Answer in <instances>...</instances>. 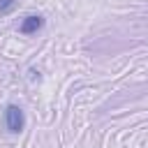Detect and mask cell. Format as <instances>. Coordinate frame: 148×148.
I'll list each match as a JSON object with an SVG mask.
<instances>
[{"label":"cell","mask_w":148,"mask_h":148,"mask_svg":"<svg viewBox=\"0 0 148 148\" xmlns=\"http://www.w3.org/2000/svg\"><path fill=\"white\" fill-rule=\"evenodd\" d=\"M5 127H7L12 134L23 132V127H25V116H23V109H21V106L9 104V106L5 109Z\"/></svg>","instance_id":"6da1fadb"},{"label":"cell","mask_w":148,"mask_h":148,"mask_svg":"<svg viewBox=\"0 0 148 148\" xmlns=\"http://www.w3.org/2000/svg\"><path fill=\"white\" fill-rule=\"evenodd\" d=\"M42 28H44V16H39V14H30L18 23V32L21 35H35Z\"/></svg>","instance_id":"7a4b0ae2"},{"label":"cell","mask_w":148,"mask_h":148,"mask_svg":"<svg viewBox=\"0 0 148 148\" xmlns=\"http://www.w3.org/2000/svg\"><path fill=\"white\" fill-rule=\"evenodd\" d=\"M16 7V0H0V14H7Z\"/></svg>","instance_id":"3957f363"}]
</instances>
